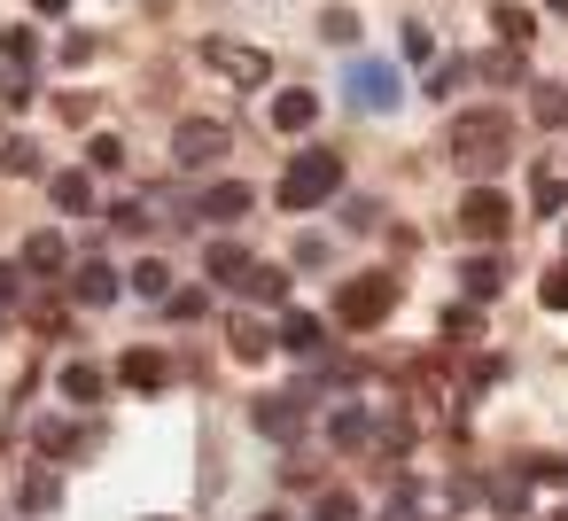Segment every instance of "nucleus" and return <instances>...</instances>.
Wrapping results in <instances>:
<instances>
[{
  "label": "nucleus",
  "mask_w": 568,
  "mask_h": 521,
  "mask_svg": "<svg viewBox=\"0 0 568 521\" xmlns=\"http://www.w3.org/2000/svg\"><path fill=\"white\" fill-rule=\"evenodd\" d=\"M17 505H24V513H55V505H63V474H55V467H32L24 490H17Z\"/></svg>",
  "instance_id": "nucleus-17"
},
{
  "label": "nucleus",
  "mask_w": 568,
  "mask_h": 521,
  "mask_svg": "<svg viewBox=\"0 0 568 521\" xmlns=\"http://www.w3.org/2000/svg\"><path fill=\"white\" fill-rule=\"evenodd\" d=\"M327 195H343V156H327V149H304V156L281 172V211H320Z\"/></svg>",
  "instance_id": "nucleus-2"
},
{
  "label": "nucleus",
  "mask_w": 568,
  "mask_h": 521,
  "mask_svg": "<svg viewBox=\"0 0 568 521\" xmlns=\"http://www.w3.org/2000/svg\"><path fill=\"white\" fill-rule=\"evenodd\" d=\"M568 203V180L560 172H537V211H560Z\"/></svg>",
  "instance_id": "nucleus-36"
},
{
  "label": "nucleus",
  "mask_w": 568,
  "mask_h": 521,
  "mask_svg": "<svg viewBox=\"0 0 568 521\" xmlns=\"http://www.w3.org/2000/svg\"><path fill=\"white\" fill-rule=\"evenodd\" d=\"M226 149H234V133L219 118H180V133H172V164L180 172H211Z\"/></svg>",
  "instance_id": "nucleus-4"
},
{
  "label": "nucleus",
  "mask_w": 568,
  "mask_h": 521,
  "mask_svg": "<svg viewBox=\"0 0 568 521\" xmlns=\"http://www.w3.org/2000/svg\"><path fill=\"white\" fill-rule=\"evenodd\" d=\"M327 443H335V451H366V443H374V412H366V405H343V412L327 420Z\"/></svg>",
  "instance_id": "nucleus-15"
},
{
  "label": "nucleus",
  "mask_w": 568,
  "mask_h": 521,
  "mask_svg": "<svg viewBox=\"0 0 568 521\" xmlns=\"http://www.w3.org/2000/svg\"><path fill=\"white\" fill-rule=\"evenodd\" d=\"M87 164H94V172H125V141H110V133H102V141L87 149Z\"/></svg>",
  "instance_id": "nucleus-35"
},
{
  "label": "nucleus",
  "mask_w": 568,
  "mask_h": 521,
  "mask_svg": "<svg viewBox=\"0 0 568 521\" xmlns=\"http://www.w3.org/2000/svg\"><path fill=\"white\" fill-rule=\"evenodd\" d=\"M389 311H397V280H389V273H358V280H343V296H335V319L358 327V335L382 327Z\"/></svg>",
  "instance_id": "nucleus-3"
},
{
  "label": "nucleus",
  "mask_w": 568,
  "mask_h": 521,
  "mask_svg": "<svg viewBox=\"0 0 568 521\" xmlns=\"http://www.w3.org/2000/svg\"><path fill=\"white\" fill-rule=\"evenodd\" d=\"M203 273H211L219 288H250V273H257V265H250V249H242V242H211V249H203Z\"/></svg>",
  "instance_id": "nucleus-11"
},
{
  "label": "nucleus",
  "mask_w": 568,
  "mask_h": 521,
  "mask_svg": "<svg viewBox=\"0 0 568 521\" xmlns=\"http://www.w3.org/2000/svg\"><path fill=\"white\" fill-rule=\"evenodd\" d=\"M257 521H288V513H257Z\"/></svg>",
  "instance_id": "nucleus-45"
},
{
  "label": "nucleus",
  "mask_w": 568,
  "mask_h": 521,
  "mask_svg": "<svg viewBox=\"0 0 568 521\" xmlns=\"http://www.w3.org/2000/svg\"><path fill=\"white\" fill-rule=\"evenodd\" d=\"M71 296H79L87 311H94V304H118V273H110L102 257H87V265L71 273Z\"/></svg>",
  "instance_id": "nucleus-14"
},
{
  "label": "nucleus",
  "mask_w": 568,
  "mask_h": 521,
  "mask_svg": "<svg viewBox=\"0 0 568 521\" xmlns=\"http://www.w3.org/2000/svg\"><path fill=\"white\" fill-rule=\"evenodd\" d=\"M374 218H382V211H374V203H366V195H358V203H351V211H343V226H351V234H374Z\"/></svg>",
  "instance_id": "nucleus-41"
},
{
  "label": "nucleus",
  "mask_w": 568,
  "mask_h": 521,
  "mask_svg": "<svg viewBox=\"0 0 568 521\" xmlns=\"http://www.w3.org/2000/svg\"><path fill=\"white\" fill-rule=\"evenodd\" d=\"M312 513H320V521H358V498H351V490H320Z\"/></svg>",
  "instance_id": "nucleus-33"
},
{
  "label": "nucleus",
  "mask_w": 568,
  "mask_h": 521,
  "mask_svg": "<svg viewBox=\"0 0 568 521\" xmlns=\"http://www.w3.org/2000/svg\"><path fill=\"white\" fill-rule=\"evenodd\" d=\"M312 118H320V94H312V86H288V94L273 102V133H304Z\"/></svg>",
  "instance_id": "nucleus-16"
},
{
  "label": "nucleus",
  "mask_w": 568,
  "mask_h": 521,
  "mask_svg": "<svg viewBox=\"0 0 568 521\" xmlns=\"http://www.w3.org/2000/svg\"><path fill=\"white\" fill-rule=\"evenodd\" d=\"M281 350H296L304 366H320V358H327V319H320V311H288V319H281Z\"/></svg>",
  "instance_id": "nucleus-10"
},
{
  "label": "nucleus",
  "mask_w": 568,
  "mask_h": 521,
  "mask_svg": "<svg viewBox=\"0 0 568 521\" xmlns=\"http://www.w3.org/2000/svg\"><path fill=\"white\" fill-rule=\"evenodd\" d=\"M203 63H211L226 86H242V94L273 79V55H265V48H242V40H203Z\"/></svg>",
  "instance_id": "nucleus-5"
},
{
  "label": "nucleus",
  "mask_w": 568,
  "mask_h": 521,
  "mask_svg": "<svg viewBox=\"0 0 568 521\" xmlns=\"http://www.w3.org/2000/svg\"><path fill=\"white\" fill-rule=\"evenodd\" d=\"M444 156L483 187L490 172H506V156H514V125L498 118V110H467V118H452V133H444Z\"/></svg>",
  "instance_id": "nucleus-1"
},
{
  "label": "nucleus",
  "mask_w": 568,
  "mask_h": 521,
  "mask_svg": "<svg viewBox=\"0 0 568 521\" xmlns=\"http://www.w3.org/2000/svg\"><path fill=\"white\" fill-rule=\"evenodd\" d=\"M118 381H125V389H172V358H164V350H125Z\"/></svg>",
  "instance_id": "nucleus-13"
},
{
  "label": "nucleus",
  "mask_w": 568,
  "mask_h": 521,
  "mask_svg": "<svg viewBox=\"0 0 568 521\" xmlns=\"http://www.w3.org/2000/svg\"><path fill=\"white\" fill-rule=\"evenodd\" d=\"M483 498H490V513L521 521V513H529V474H521V467H514V474H490V490H483Z\"/></svg>",
  "instance_id": "nucleus-18"
},
{
  "label": "nucleus",
  "mask_w": 568,
  "mask_h": 521,
  "mask_svg": "<svg viewBox=\"0 0 568 521\" xmlns=\"http://www.w3.org/2000/svg\"><path fill=\"white\" fill-rule=\"evenodd\" d=\"M149 521H172V513H149Z\"/></svg>",
  "instance_id": "nucleus-47"
},
{
  "label": "nucleus",
  "mask_w": 568,
  "mask_h": 521,
  "mask_svg": "<svg viewBox=\"0 0 568 521\" xmlns=\"http://www.w3.org/2000/svg\"><path fill=\"white\" fill-rule=\"evenodd\" d=\"M226 350H234L242 366H257V358H273V350H281V335H273V327H257V319L242 311V319L226 327Z\"/></svg>",
  "instance_id": "nucleus-12"
},
{
  "label": "nucleus",
  "mask_w": 568,
  "mask_h": 521,
  "mask_svg": "<svg viewBox=\"0 0 568 521\" xmlns=\"http://www.w3.org/2000/svg\"><path fill=\"white\" fill-rule=\"evenodd\" d=\"M537 304L545 311H568V257H552V273L537 280Z\"/></svg>",
  "instance_id": "nucleus-30"
},
{
  "label": "nucleus",
  "mask_w": 568,
  "mask_h": 521,
  "mask_svg": "<svg viewBox=\"0 0 568 521\" xmlns=\"http://www.w3.org/2000/svg\"><path fill=\"white\" fill-rule=\"evenodd\" d=\"M320 40L351 48V40H358V17H351V9H327V17H320Z\"/></svg>",
  "instance_id": "nucleus-32"
},
{
  "label": "nucleus",
  "mask_w": 568,
  "mask_h": 521,
  "mask_svg": "<svg viewBox=\"0 0 568 521\" xmlns=\"http://www.w3.org/2000/svg\"><path fill=\"white\" fill-rule=\"evenodd\" d=\"M110 226H118V234H149V211H141V203H118Z\"/></svg>",
  "instance_id": "nucleus-37"
},
{
  "label": "nucleus",
  "mask_w": 568,
  "mask_h": 521,
  "mask_svg": "<svg viewBox=\"0 0 568 521\" xmlns=\"http://www.w3.org/2000/svg\"><path fill=\"white\" fill-rule=\"evenodd\" d=\"M413 513H420V490H413V482H405V490H397V498H389V505H382V521H413Z\"/></svg>",
  "instance_id": "nucleus-39"
},
{
  "label": "nucleus",
  "mask_w": 568,
  "mask_h": 521,
  "mask_svg": "<svg viewBox=\"0 0 568 521\" xmlns=\"http://www.w3.org/2000/svg\"><path fill=\"white\" fill-rule=\"evenodd\" d=\"M459 280H467V296L483 304V296H498V288H506V265L483 249V257H467V265H459Z\"/></svg>",
  "instance_id": "nucleus-19"
},
{
  "label": "nucleus",
  "mask_w": 568,
  "mask_h": 521,
  "mask_svg": "<svg viewBox=\"0 0 568 521\" xmlns=\"http://www.w3.org/2000/svg\"><path fill=\"white\" fill-rule=\"evenodd\" d=\"M250 296L257 304H288V265H257L250 273Z\"/></svg>",
  "instance_id": "nucleus-27"
},
{
  "label": "nucleus",
  "mask_w": 568,
  "mask_h": 521,
  "mask_svg": "<svg viewBox=\"0 0 568 521\" xmlns=\"http://www.w3.org/2000/svg\"><path fill=\"white\" fill-rule=\"evenodd\" d=\"M529 490H568V459H521Z\"/></svg>",
  "instance_id": "nucleus-29"
},
{
  "label": "nucleus",
  "mask_w": 568,
  "mask_h": 521,
  "mask_svg": "<svg viewBox=\"0 0 568 521\" xmlns=\"http://www.w3.org/2000/svg\"><path fill=\"white\" fill-rule=\"evenodd\" d=\"M545 9H552V17H568V0H545Z\"/></svg>",
  "instance_id": "nucleus-44"
},
{
  "label": "nucleus",
  "mask_w": 568,
  "mask_h": 521,
  "mask_svg": "<svg viewBox=\"0 0 568 521\" xmlns=\"http://www.w3.org/2000/svg\"><path fill=\"white\" fill-rule=\"evenodd\" d=\"M506 226H514L506 187H490V180H483V187H467V203H459V234H467V242H498Z\"/></svg>",
  "instance_id": "nucleus-6"
},
{
  "label": "nucleus",
  "mask_w": 568,
  "mask_h": 521,
  "mask_svg": "<svg viewBox=\"0 0 568 521\" xmlns=\"http://www.w3.org/2000/svg\"><path fill=\"white\" fill-rule=\"evenodd\" d=\"M0 172H9V180H32V172H40V149H32V141H0Z\"/></svg>",
  "instance_id": "nucleus-28"
},
{
  "label": "nucleus",
  "mask_w": 568,
  "mask_h": 521,
  "mask_svg": "<svg viewBox=\"0 0 568 521\" xmlns=\"http://www.w3.org/2000/svg\"><path fill=\"white\" fill-rule=\"evenodd\" d=\"M250 428L273 436V443H296V436H304V397H288V389L257 397V405H250Z\"/></svg>",
  "instance_id": "nucleus-8"
},
{
  "label": "nucleus",
  "mask_w": 568,
  "mask_h": 521,
  "mask_svg": "<svg viewBox=\"0 0 568 521\" xmlns=\"http://www.w3.org/2000/svg\"><path fill=\"white\" fill-rule=\"evenodd\" d=\"M498 374H506V358H490V350H475V358L459 366V381H467V389H490Z\"/></svg>",
  "instance_id": "nucleus-31"
},
{
  "label": "nucleus",
  "mask_w": 568,
  "mask_h": 521,
  "mask_svg": "<svg viewBox=\"0 0 568 521\" xmlns=\"http://www.w3.org/2000/svg\"><path fill=\"white\" fill-rule=\"evenodd\" d=\"M63 265H71L63 234H32V242H24V273H63Z\"/></svg>",
  "instance_id": "nucleus-21"
},
{
  "label": "nucleus",
  "mask_w": 568,
  "mask_h": 521,
  "mask_svg": "<svg viewBox=\"0 0 568 521\" xmlns=\"http://www.w3.org/2000/svg\"><path fill=\"white\" fill-rule=\"evenodd\" d=\"M0 55H9L17 71H32V63H40V40H32V32H9V40H0Z\"/></svg>",
  "instance_id": "nucleus-34"
},
{
  "label": "nucleus",
  "mask_w": 568,
  "mask_h": 521,
  "mask_svg": "<svg viewBox=\"0 0 568 521\" xmlns=\"http://www.w3.org/2000/svg\"><path fill=\"white\" fill-rule=\"evenodd\" d=\"M133 296H149V304H164V296H172V273H164L156 257H141V265H133Z\"/></svg>",
  "instance_id": "nucleus-26"
},
{
  "label": "nucleus",
  "mask_w": 568,
  "mask_h": 521,
  "mask_svg": "<svg viewBox=\"0 0 568 521\" xmlns=\"http://www.w3.org/2000/svg\"><path fill=\"white\" fill-rule=\"evenodd\" d=\"M102 389H110V381H102V366H87V358H71V366H63V397H71V405H94Z\"/></svg>",
  "instance_id": "nucleus-22"
},
{
  "label": "nucleus",
  "mask_w": 568,
  "mask_h": 521,
  "mask_svg": "<svg viewBox=\"0 0 568 521\" xmlns=\"http://www.w3.org/2000/svg\"><path fill=\"white\" fill-rule=\"evenodd\" d=\"M490 32L506 40V55H521V48L537 40V17H529V9H498V24H490Z\"/></svg>",
  "instance_id": "nucleus-23"
},
{
  "label": "nucleus",
  "mask_w": 568,
  "mask_h": 521,
  "mask_svg": "<svg viewBox=\"0 0 568 521\" xmlns=\"http://www.w3.org/2000/svg\"><path fill=\"white\" fill-rule=\"evenodd\" d=\"M351 110H366V118H382V110H397L405 94H397V71L389 63H351Z\"/></svg>",
  "instance_id": "nucleus-7"
},
{
  "label": "nucleus",
  "mask_w": 568,
  "mask_h": 521,
  "mask_svg": "<svg viewBox=\"0 0 568 521\" xmlns=\"http://www.w3.org/2000/svg\"><path fill=\"white\" fill-rule=\"evenodd\" d=\"M529 118H537L545 133H560V125H568V86H537V102H529Z\"/></svg>",
  "instance_id": "nucleus-25"
},
{
  "label": "nucleus",
  "mask_w": 568,
  "mask_h": 521,
  "mask_svg": "<svg viewBox=\"0 0 568 521\" xmlns=\"http://www.w3.org/2000/svg\"><path fill=\"white\" fill-rule=\"evenodd\" d=\"M32 443H40V459H71V451H79V428H63V420H40V428H32Z\"/></svg>",
  "instance_id": "nucleus-24"
},
{
  "label": "nucleus",
  "mask_w": 568,
  "mask_h": 521,
  "mask_svg": "<svg viewBox=\"0 0 568 521\" xmlns=\"http://www.w3.org/2000/svg\"><path fill=\"white\" fill-rule=\"evenodd\" d=\"M250 211H257V187H250V180H211V187L195 195V218H219V226H226V218H250Z\"/></svg>",
  "instance_id": "nucleus-9"
},
{
  "label": "nucleus",
  "mask_w": 568,
  "mask_h": 521,
  "mask_svg": "<svg viewBox=\"0 0 568 521\" xmlns=\"http://www.w3.org/2000/svg\"><path fill=\"white\" fill-rule=\"evenodd\" d=\"M545 521H568V513H545Z\"/></svg>",
  "instance_id": "nucleus-46"
},
{
  "label": "nucleus",
  "mask_w": 568,
  "mask_h": 521,
  "mask_svg": "<svg viewBox=\"0 0 568 521\" xmlns=\"http://www.w3.org/2000/svg\"><path fill=\"white\" fill-rule=\"evenodd\" d=\"M48 195H55V211H94V180L87 172H55Z\"/></svg>",
  "instance_id": "nucleus-20"
},
{
  "label": "nucleus",
  "mask_w": 568,
  "mask_h": 521,
  "mask_svg": "<svg viewBox=\"0 0 568 521\" xmlns=\"http://www.w3.org/2000/svg\"><path fill=\"white\" fill-rule=\"evenodd\" d=\"M428 55H436V40H428L420 24H405V63H428Z\"/></svg>",
  "instance_id": "nucleus-40"
},
{
  "label": "nucleus",
  "mask_w": 568,
  "mask_h": 521,
  "mask_svg": "<svg viewBox=\"0 0 568 521\" xmlns=\"http://www.w3.org/2000/svg\"><path fill=\"white\" fill-rule=\"evenodd\" d=\"M164 311H172V319H203V311H211V304H203V296H195V288H187V296H180V288H172V296H164Z\"/></svg>",
  "instance_id": "nucleus-38"
},
{
  "label": "nucleus",
  "mask_w": 568,
  "mask_h": 521,
  "mask_svg": "<svg viewBox=\"0 0 568 521\" xmlns=\"http://www.w3.org/2000/svg\"><path fill=\"white\" fill-rule=\"evenodd\" d=\"M17 296H24V265H0V311H9Z\"/></svg>",
  "instance_id": "nucleus-42"
},
{
  "label": "nucleus",
  "mask_w": 568,
  "mask_h": 521,
  "mask_svg": "<svg viewBox=\"0 0 568 521\" xmlns=\"http://www.w3.org/2000/svg\"><path fill=\"white\" fill-rule=\"evenodd\" d=\"M32 9H40V17H63V9H71V0H32Z\"/></svg>",
  "instance_id": "nucleus-43"
}]
</instances>
